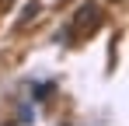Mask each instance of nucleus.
Segmentation results:
<instances>
[{
	"label": "nucleus",
	"mask_w": 129,
	"mask_h": 126,
	"mask_svg": "<svg viewBox=\"0 0 129 126\" xmlns=\"http://www.w3.org/2000/svg\"><path fill=\"white\" fill-rule=\"evenodd\" d=\"M98 28H101L98 4H80V7H77V18H73V32H77V35H94Z\"/></svg>",
	"instance_id": "nucleus-1"
},
{
	"label": "nucleus",
	"mask_w": 129,
	"mask_h": 126,
	"mask_svg": "<svg viewBox=\"0 0 129 126\" xmlns=\"http://www.w3.org/2000/svg\"><path fill=\"white\" fill-rule=\"evenodd\" d=\"M35 14H39V4H35V0H31V4H24V21H31Z\"/></svg>",
	"instance_id": "nucleus-2"
}]
</instances>
